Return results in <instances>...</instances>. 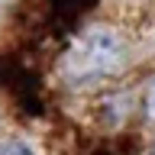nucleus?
I'll use <instances>...</instances> for the list:
<instances>
[{
    "instance_id": "nucleus-1",
    "label": "nucleus",
    "mask_w": 155,
    "mask_h": 155,
    "mask_svg": "<svg viewBox=\"0 0 155 155\" xmlns=\"http://www.w3.org/2000/svg\"><path fill=\"white\" fill-rule=\"evenodd\" d=\"M120 58V45L110 32H91V36L81 42V45L71 52L68 65H71V74L78 78H94V74H104L116 65Z\"/></svg>"
},
{
    "instance_id": "nucleus-2",
    "label": "nucleus",
    "mask_w": 155,
    "mask_h": 155,
    "mask_svg": "<svg viewBox=\"0 0 155 155\" xmlns=\"http://www.w3.org/2000/svg\"><path fill=\"white\" fill-rule=\"evenodd\" d=\"M0 155H32V152H29L26 145H16V142H13V145H3Z\"/></svg>"
},
{
    "instance_id": "nucleus-3",
    "label": "nucleus",
    "mask_w": 155,
    "mask_h": 155,
    "mask_svg": "<svg viewBox=\"0 0 155 155\" xmlns=\"http://www.w3.org/2000/svg\"><path fill=\"white\" fill-rule=\"evenodd\" d=\"M149 116L155 120V91H152V97H149Z\"/></svg>"
},
{
    "instance_id": "nucleus-4",
    "label": "nucleus",
    "mask_w": 155,
    "mask_h": 155,
    "mask_svg": "<svg viewBox=\"0 0 155 155\" xmlns=\"http://www.w3.org/2000/svg\"><path fill=\"white\" fill-rule=\"evenodd\" d=\"M152 155H155V152H152Z\"/></svg>"
}]
</instances>
